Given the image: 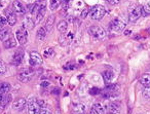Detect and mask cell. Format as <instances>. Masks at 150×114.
Wrapping results in <instances>:
<instances>
[{
    "instance_id": "6da1fadb",
    "label": "cell",
    "mask_w": 150,
    "mask_h": 114,
    "mask_svg": "<svg viewBox=\"0 0 150 114\" xmlns=\"http://www.w3.org/2000/svg\"><path fill=\"white\" fill-rule=\"evenodd\" d=\"M105 13H106V8L102 5H95L90 9V16L92 20L95 21H100L104 18Z\"/></svg>"
},
{
    "instance_id": "7a4b0ae2",
    "label": "cell",
    "mask_w": 150,
    "mask_h": 114,
    "mask_svg": "<svg viewBox=\"0 0 150 114\" xmlns=\"http://www.w3.org/2000/svg\"><path fill=\"white\" fill-rule=\"evenodd\" d=\"M88 33L93 37L99 40H102L106 37V31L104 30V28L100 27V26H92V27H90L88 28Z\"/></svg>"
},
{
    "instance_id": "3957f363",
    "label": "cell",
    "mask_w": 150,
    "mask_h": 114,
    "mask_svg": "<svg viewBox=\"0 0 150 114\" xmlns=\"http://www.w3.org/2000/svg\"><path fill=\"white\" fill-rule=\"evenodd\" d=\"M34 75V71L31 68H26V69H22L21 71L18 74V79H19L21 82H28L32 79Z\"/></svg>"
},
{
    "instance_id": "277c9868",
    "label": "cell",
    "mask_w": 150,
    "mask_h": 114,
    "mask_svg": "<svg viewBox=\"0 0 150 114\" xmlns=\"http://www.w3.org/2000/svg\"><path fill=\"white\" fill-rule=\"evenodd\" d=\"M127 13H129V20L131 22H135L137 21L138 19H140L141 16V6H138L136 4H133L129 7V11H127Z\"/></svg>"
},
{
    "instance_id": "5b68a950",
    "label": "cell",
    "mask_w": 150,
    "mask_h": 114,
    "mask_svg": "<svg viewBox=\"0 0 150 114\" xmlns=\"http://www.w3.org/2000/svg\"><path fill=\"white\" fill-rule=\"evenodd\" d=\"M127 23L125 21H122L121 19H115L109 24V29L112 32H121L122 30H125Z\"/></svg>"
},
{
    "instance_id": "8992f818",
    "label": "cell",
    "mask_w": 150,
    "mask_h": 114,
    "mask_svg": "<svg viewBox=\"0 0 150 114\" xmlns=\"http://www.w3.org/2000/svg\"><path fill=\"white\" fill-rule=\"evenodd\" d=\"M11 9L17 16H24L26 13V11H27L20 0H13V4H11Z\"/></svg>"
},
{
    "instance_id": "52a82bcc",
    "label": "cell",
    "mask_w": 150,
    "mask_h": 114,
    "mask_svg": "<svg viewBox=\"0 0 150 114\" xmlns=\"http://www.w3.org/2000/svg\"><path fill=\"white\" fill-rule=\"evenodd\" d=\"M45 13H46V0H41L39 6H38V11H37V13H36V17H35L36 24L41 22V20L43 19Z\"/></svg>"
},
{
    "instance_id": "ba28073f",
    "label": "cell",
    "mask_w": 150,
    "mask_h": 114,
    "mask_svg": "<svg viewBox=\"0 0 150 114\" xmlns=\"http://www.w3.org/2000/svg\"><path fill=\"white\" fill-rule=\"evenodd\" d=\"M16 39L20 44H26L28 40V33L25 28H20L16 31Z\"/></svg>"
},
{
    "instance_id": "9c48e42d",
    "label": "cell",
    "mask_w": 150,
    "mask_h": 114,
    "mask_svg": "<svg viewBox=\"0 0 150 114\" xmlns=\"http://www.w3.org/2000/svg\"><path fill=\"white\" fill-rule=\"evenodd\" d=\"M31 101L28 104V113L29 114H39L40 105L36 98H31Z\"/></svg>"
},
{
    "instance_id": "30bf717a",
    "label": "cell",
    "mask_w": 150,
    "mask_h": 114,
    "mask_svg": "<svg viewBox=\"0 0 150 114\" xmlns=\"http://www.w3.org/2000/svg\"><path fill=\"white\" fill-rule=\"evenodd\" d=\"M42 64V57L37 52H30V65L31 66H40Z\"/></svg>"
},
{
    "instance_id": "8fae6325",
    "label": "cell",
    "mask_w": 150,
    "mask_h": 114,
    "mask_svg": "<svg viewBox=\"0 0 150 114\" xmlns=\"http://www.w3.org/2000/svg\"><path fill=\"white\" fill-rule=\"evenodd\" d=\"M5 17L7 19V23L9 24V26H15L17 24V15L13 13V11L11 8L5 9Z\"/></svg>"
},
{
    "instance_id": "7c38bea8",
    "label": "cell",
    "mask_w": 150,
    "mask_h": 114,
    "mask_svg": "<svg viewBox=\"0 0 150 114\" xmlns=\"http://www.w3.org/2000/svg\"><path fill=\"white\" fill-rule=\"evenodd\" d=\"M27 106V100L24 99V98H19V99H16L13 103V108L17 111H22L24 110Z\"/></svg>"
},
{
    "instance_id": "4fadbf2b",
    "label": "cell",
    "mask_w": 150,
    "mask_h": 114,
    "mask_svg": "<svg viewBox=\"0 0 150 114\" xmlns=\"http://www.w3.org/2000/svg\"><path fill=\"white\" fill-rule=\"evenodd\" d=\"M106 112L109 114H118L120 112V104L115 102L109 103L106 106Z\"/></svg>"
},
{
    "instance_id": "5bb4252c",
    "label": "cell",
    "mask_w": 150,
    "mask_h": 114,
    "mask_svg": "<svg viewBox=\"0 0 150 114\" xmlns=\"http://www.w3.org/2000/svg\"><path fill=\"white\" fill-rule=\"evenodd\" d=\"M24 58V50L22 48H18V50L15 52L13 55V64L15 66H19L20 64L22 63Z\"/></svg>"
},
{
    "instance_id": "9a60e30c",
    "label": "cell",
    "mask_w": 150,
    "mask_h": 114,
    "mask_svg": "<svg viewBox=\"0 0 150 114\" xmlns=\"http://www.w3.org/2000/svg\"><path fill=\"white\" fill-rule=\"evenodd\" d=\"M100 95L102 96L104 99H114L118 96V91H108V89H103L101 91Z\"/></svg>"
},
{
    "instance_id": "2e32d148",
    "label": "cell",
    "mask_w": 150,
    "mask_h": 114,
    "mask_svg": "<svg viewBox=\"0 0 150 114\" xmlns=\"http://www.w3.org/2000/svg\"><path fill=\"white\" fill-rule=\"evenodd\" d=\"M3 46H4L5 48H7V50L16 47V46H17V39L13 38V37H11V36H9L6 40L3 41Z\"/></svg>"
},
{
    "instance_id": "e0dca14e",
    "label": "cell",
    "mask_w": 150,
    "mask_h": 114,
    "mask_svg": "<svg viewBox=\"0 0 150 114\" xmlns=\"http://www.w3.org/2000/svg\"><path fill=\"white\" fill-rule=\"evenodd\" d=\"M104 113H105V109L102 106V104L96 103L93 105L92 110H91V114H104Z\"/></svg>"
},
{
    "instance_id": "ac0fdd59",
    "label": "cell",
    "mask_w": 150,
    "mask_h": 114,
    "mask_svg": "<svg viewBox=\"0 0 150 114\" xmlns=\"http://www.w3.org/2000/svg\"><path fill=\"white\" fill-rule=\"evenodd\" d=\"M23 26L26 30H32L35 26V22L33 21L31 17H26L24 19V22H23Z\"/></svg>"
},
{
    "instance_id": "d6986e66",
    "label": "cell",
    "mask_w": 150,
    "mask_h": 114,
    "mask_svg": "<svg viewBox=\"0 0 150 114\" xmlns=\"http://www.w3.org/2000/svg\"><path fill=\"white\" fill-rule=\"evenodd\" d=\"M86 109V105L81 103L75 104V105L73 106V112H74L75 114H83Z\"/></svg>"
},
{
    "instance_id": "ffe728a7",
    "label": "cell",
    "mask_w": 150,
    "mask_h": 114,
    "mask_svg": "<svg viewBox=\"0 0 150 114\" xmlns=\"http://www.w3.org/2000/svg\"><path fill=\"white\" fill-rule=\"evenodd\" d=\"M113 77H114V74H113V72L111 70H107L103 73V79H104L105 82L108 83V84H110V83L112 82Z\"/></svg>"
},
{
    "instance_id": "44dd1931",
    "label": "cell",
    "mask_w": 150,
    "mask_h": 114,
    "mask_svg": "<svg viewBox=\"0 0 150 114\" xmlns=\"http://www.w3.org/2000/svg\"><path fill=\"white\" fill-rule=\"evenodd\" d=\"M57 28H58V31L60 32V33L64 34L65 32L67 31V29H68V22L65 21V20H63V21L59 22L58 26H57Z\"/></svg>"
},
{
    "instance_id": "7402d4cb",
    "label": "cell",
    "mask_w": 150,
    "mask_h": 114,
    "mask_svg": "<svg viewBox=\"0 0 150 114\" xmlns=\"http://www.w3.org/2000/svg\"><path fill=\"white\" fill-rule=\"evenodd\" d=\"M139 82L141 83L142 85H144V86L149 85L150 84V74L149 73H145V74L142 75L139 79Z\"/></svg>"
},
{
    "instance_id": "603a6c76",
    "label": "cell",
    "mask_w": 150,
    "mask_h": 114,
    "mask_svg": "<svg viewBox=\"0 0 150 114\" xmlns=\"http://www.w3.org/2000/svg\"><path fill=\"white\" fill-rule=\"evenodd\" d=\"M54 21H56L54 16H50V17L47 18V20H46V22H45L46 31H50V30H52V26H54Z\"/></svg>"
},
{
    "instance_id": "cb8c5ba5",
    "label": "cell",
    "mask_w": 150,
    "mask_h": 114,
    "mask_svg": "<svg viewBox=\"0 0 150 114\" xmlns=\"http://www.w3.org/2000/svg\"><path fill=\"white\" fill-rule=\"evenodd\" d=\"M9 30L7 28H1L0 29V41H4L9 37Z\"/></svg>"
},
{
    "instance_id": "d4e9b609",
    "label": "cell",
    "mask_w": 150,
    "mask_h": 114,
    "mask_svg": "<svg viewBox=\"0 0 150 114\" xmlns=\"http://www.w3.org/2000/svg\"><path fill=\"white\" fill-rule=\"evenodd\" d=\"M11 91V84L7 82H1L0 83V93L5 95Z\"/></svg>"
},
{
    "instance_id": "484cf974",
    "label": "cell",
    "mask_w": 150,
    "mask_h": 114,
    "mask_svg": "<svg viewBox=\"0 0 150 114\" xmlns=\"http://www.w3.org/2000/svg\"><path fill=\"white\" fill-rule=\"evenodd\" d=\"M11 101V95H3L2 100L0 101V107L1 108H4L5 106H7Z\"/></svg>"
},
{
    "instance_id": "4316f807",
    "label": "cell",
    "mask_w": 150,
    "mask_h": 114,
    "mask_svg": "<svg viewBox=\"0 0 150 114\" xmlns=\"http://www.w3.org/2000/svg\"><path fill=\"white\" fill-rule=\"evenodd\" d=\"M147 15H150V0L144 4V6L141 7V16L145 17Z\"/></svg>"
},
{
    "instance_id": "83f0119b",
    "label": "cell",
    "mask_w": 150,
    "mask_h": 114,
    "mask_svg": "<svg viewBox=\"0 0 150 114\" xmlns=\"http://www.w3.org/2000/svg\"><path fill=\"white\" fill-rule=\"evenodd\" d=\"M46 29L45 27H40L37 31V39L38 40H43L46 36Z\"/></svg>"
},
{
    "instance_id": "f1b7e54d",
    "label": "cell",
    "mask_w": 150,
    "mask_h": 114,
    "mask_svg": "<svg viewBox=\"0 0 150 114\" xmlns=\"http://www.w3.org/2000/svg\"><path fill=\"white\" fill-rule=\"evenodd\" d=\"M40 105V110H39V114H52V111L50 109L48 108V106L43 105V103L41 102H38Z\"/></svg>"
},
{
    "instance_id": "f546056e",
    "label": "cell",
    "mask_w": 150,
    "mask_h": 114,
    "mask_svg": "<svg viewBox=\"0 0 150 114\" xmlns=\"http://www.w3.org/2000/svg\"><path fill=\"white\" fill-rule=\"evenodd\" d=\"M38 6H39V3L38 2H35V3H33V4H30V5H28V11H29L30 13L34 15V13H37Z\"/></svg>"
},
{
    "instance_id": "4dcf8cb0",
    "label": "cell",
    "mask_w": 150,
    "mask_h": 114,
    "mask_svg": "<svg viewBox=\"0 0 150 114\" xmlns=\"http://www.w3.org/2000/svg\"><path fill=\"white\" fill-rule=\"evenodd\" d=\"M60 4H61V0H50V11H56Z\"/></svg>"
},
{
    "instance_id": "1f68e13d",
    "label": "cell",
    "mask_w": 150,
    "mask_h": 114,
    "mask_svg": "<svg viewBox=\"0 0 150 114\" xmlns=\"http://www.w3.org/2000/svg\"><path fill=\"white\" fill-rule=\"evenodd\" d=\"M6 70H7V67H6L5 62L2 60H0V75L5 74V73H6Z\"/></svg>"
},
{
    "instance_id": "d6a6232c",
    "label": "cell",
    "mask_w": 150,
    "mask_h": 114,
    "mask_svg": "<svg viewBox=\"0 0 150 114\" xmlns=\"http://www.w3.org/2000/svg\"><path fill=\"white\" fill-rule=\"evenodd\" d=\"M143 96L145 98H150V84L147 85V86H145V89H143Z\"/></svg>"
},
{
    "instance_id": "836d02e7",
    "label": "cell",
    "mask_w": 150,
    "mask_h": 114,
    "mask_svg": "<svg viewBox=\"0 0 150 114\" xmlns=\"http://www.w3.org/2000/svg\"><path fill=\"white\" fill-rule=\"evenodd\" d=\"M6 24H8L6 17H0V28H4V26Z\"/></svg>"
},
{
    "instance_id": "e575fe53",
    "label": "cell",
    "mask_w": 150,
    "mask_h": 114,
    "mask_svg": "<svg viewBox=\"0 0 150 114\" xmlns=\"http://www.w3.org/2000/svg\"><path fill=\"white\" fill-rule=\"evenodd\" d=\"M88 15H90V9L84 8L83 11H81V13H80V18H81V19H86Z\"/></svg>"
},
{
    "instance_id": "d590c367",
    "label": "cell",
    "mask_w": 150,
    "mask_h": 114,
    "mask_svg": "<svg viewBox=\"0 0 150 114\" xmlns=\"http://www.w3.org/2000/svg\"><path fill=\"white\" fill-rule=\"evenodd\" d=\"M52 55H54V50L52 48H46L44 50V57H50Z\"/></svg>"
},
{
    "instance_id": "8d00e7d4",
    "label": "cell",
    "mask_w": 150,
    "mask_h": 114,
    "mask_svg": "<svg viewBox=\"0 0 150 114\" xmlns=\"http://www.w3.org/2000/svg\"><path fill=\"white\" fill-rule=\"evenodd\" d=\"M92 95H99V93H101V91L99 89H97V87H93L92 89H91V91H90Z\"/></svg>"
},
{
    "instance_id": "74e56055",
    "label": "cell",
    "mask_w": 150,
    "mask_h": 114,
    "mask_svg": "<svg viewBox=\"0 0 150 114\" xmlns=\"http://www.w3.org/2000/svg\"><path fill=\"white\" fill-rule=\"evenodd\" d=\"M106 1L108 3H110V4H112V5H116V4H118V3L120 2L121 0H106Z\"/></svg>"
},
{
    "instance_id": "f35d334b",
    "label": "cell",
    "mask_w": 150,
    "mask_h": 114,
    "mask_svg": "<svg viewBox=\"0 0 150 114\" xmlns=\"http://www.w3.org/2000/svg\"><path fill=\"white\" fill-rule=\"evenodd\" d=\"M72 0H63V3H64V8H66V5H67V7H68V4L71 2Z\"/></svg>"
},
{
    "instance_id": "ab89813d",
    "label": "cell",
    "mask_w": 150,
    "mask_h": 114,
    "mask_svg": "<svg viewBox=\"0 0 150 114\" xmlns=\"http://www.w3.org/2000/svg\"><path fill=\"white\" fill-rule=\"evenodd\" d=\"M48 84H50V83H48L47 81H43V82L41 83V86H47Z\"/></svg>"
},
{
    "instance_id": "60d3db41",
    "label": "cell",
    "mask_w": 150,
    "mask_h": 114,
    "mask_svg": "<svg viewBox=\"0 0 150 114\" xmlns=\"http://www.w3.org/2000/svg\"><path fill=\"white\" fill-rule=\"evenodd\" d=\"M2 98H3V95H1V93H0V101L2 100Z\"/></svg>"
},
{
    "instance_id": "b9f144b4",
    "label": "cell",
    "mask_w": 150,
    "mask_h": 114,
    "mask_svg": "<svg viewBox=\"0 0 150 114\" xmlns=\"http://www.w3.org/2000/svg\"><path fill=\"white\" fill-rule=\"evenodd\" d=\"M0 6H1V0H0Z\"/></svg>"
},
{
    "instance_id": "7bdbcfd3",
    "label": "cell",
    "mask_w": 150,
    "mask_h": 114,
    "mask_svg": "<svg viewBox=\"0 0 150 114\" xmlns=\"http://www.w3.org/2000/svg\"><path fill=\"white\" fill-rule=\"evenodd\" d=\"M0 108H1V107H0Z\"/></svg>"
}]
</instances>
